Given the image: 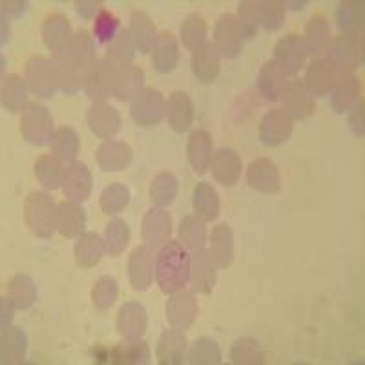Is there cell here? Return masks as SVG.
I'll use <instances>...</instances> for the list:
<instances>
[{
  "label": "cell",
  "instance_id": "obj_1",
  "mask_svg": "<svg viewBox=\"0 0 365 365\" xmlns=\"http://www.w3.org/2000/svg\"><path fill=\"white\" fill-rule=\"evenodd\" d=\"M96 42L86 31L73 35L63 50L53 53V66L57 73L58 90L73 96L84 88L91 66L96 63Z\"/></svg>",
  "mask_w": 365,
  "mask_h": 365
},
{
  "label": "cell",
  "instance_id": "obj_2",
  "mask_svg": "<svg viewBox=\"0 0 365 365\" xmlns=\"http://www.w3.org/2000/svg\"><path fill=\"white\" fill-rule=\"evenodd\" d=\"M154 276L165 294L182 291L190 282V256L179 241H166L154 263Z\"/></svg>",
  "mask_w": 365,
  "mask_h": 365
},
{
  "label": "cell",
  "instance_id": "obj_3",
  "mask_svg": "<svg viewBox=\"0 0 365 365\" xmlns=\"http://www.w3.org/2000/svg\"><path fill=\"white\" fill-rule=\"evenodd\" d=\"M57 212L58 205L46 192H31L24 201L26 225L41 240H50L57 230Z\"/></svg>",
  "mask_w": 365,
  "mask_h": 365
},
{
  "label": "cell",
  "instance_id": "obj_4",
  "mask_svg": "<svg viewBox=\"0 0 365 365\" xmlns=\"http://www.w3.org/2000/svg\"><path fill=\"white\" fill-rule=\"evenodd\" d=\"M325 58L334 68L336 75L354 73L360 64H364V37L358 35H345L332 38L325 50Z\"/></svg>",
  "mask_w": 365,
  "mask_h": 365
},
{
  "label": "cell",
  "instance_id": "obj_5",
  "mask_svg": "<svg viewBox=\"0 0 365 365\" xmlns=\"http://www.w3.org/2000/svg\"><path fill=\"white\" fill-rule=\"evenodd\" d=\"M21 133L26 141L35 146H44L53 139V119L44 104L31 103L21 119Z\"/></svg>",
  "mask_w": 365,
  "mask_h": 365
},
{
  "label": "cell",
  "instance_id": "obj_6",
  "mask_svg": "<svg viewBox=\"0 0 365 365\" xmlns=\"http://www.w3.org/2000/svg\"><path fill=\"white\" fill-rule=\"evenodd\" d=\"M130 115L139 126H155L166 115V101L161 91L155 88H143L130 101Z\"/></svg>",
  "mask_w": 365,
  "mask_h": 365
},
{
  "label": "cell",
  "instance_id": "obj_7",
  "mask_svg": "<svg viewBox=\"0 0 365 365\" xmlns=\"http://www.w3.org/2000/svg\"><path fill=\"white\" fill-rule=\"evenodd\" d=\"M26 83L38 99H51L58 90L53 61L35 55L26 63Z\"/></svg>",
  "mask_w": 365,
  "mask_h": 365
},
{
  "label": "cell",
  "instance_id": "obj_8",
  "mask_svg": "<svg viewBox=\"0 0 365 365\" xmlns=\"http://www.w3.org/2000/svg\"><path fill=\"white\" fill-rule=\"evenodd\" d=\"M119 64L110 61L106 55L101 58H96L90 75H88L86 84H84L86 96L96 101H104L106 97H113L117 79H119Z\"/></svg>",
  "mask_w": 365,
  "mask_h": 365
},
{
  "label": "cell",
  "instance_id": "obj_9",
  "mask_svg": "<svg viewBox=\"0 0 365 365\" xmlns=\"http://www.w3.org/2000/svg\"><path fill=\"white\" fill-rule=\"evenodd\" d=\"M307 61V50L299 35H287L279 38L278 44L274 46L272 64L282 71L285 77H292L298 73Z\"/></svg>",
  "mask_w": 365,
  "mask_h": 365
},
{
  "label": "cell",
  "instance_id": "obj_10",
  "mask_svg": "<svg viewBox=\"0 0 365 365\" xmlns=\"http://www.w3.org/2000/svg\"><path fill=\"white\" fill-rule=\"evenodd\" d=\"M243 41H245V35L236 15L232 13L221 15L214 28V46L221 58H236L243 50Z\"/></svg>",
  "mask_w": 365,
  "mask_h": 365
},
{
  "label": "cell",
  "instance_id": "obj_11",
  "mask_svg": "<svg viewBox=\"0 0 365 365\" xmlns=\"http://www.w3.org/2000/svg\"><path fill=\"white\" fill-rule=\"evenodd\" d=\"M97 364L113 365H145L150 361V347L141 340L126 341L117 347H97L93 351Z\"/></svg>",
  "mask_w": 365,
  "mask_h": 365
},
{
  "label": "cell",
  "instance_id": "obj_12",
  "mask_svg": "<svg viewBox=\"0 0 365 365\" xmlns=\"http://www.w3.org/2000/svg\"><path fill=\"white\" fill-rule=\"evenodd\" d=\"M61 188H63L68 201L84 203L90 197L91 188H93V178H91L90 168L84 163H70L64 168Z\"/></svg>",
  "mask_w": 365,
  "mask_h": 365
},
{
  "label": "cell",
  "instance_id": "obj_13",
  "mask_svg": "<svg viewBox=\"0 0 365 365\" xmlns=\"http://www.w3.org/2000/svg\"><path fill=\"white\" fill-rule=\"evenodd\" d=\"M172 217L165 208H150L143 217L141 236L145 245L152 250H158L170 240Z\"/></svg>",
  "mask_w": 365,
  "mask_h": 365
},
{
  "label": "cell",
  "instance_id": "obj_14",
  "mask_svg": "<svg viewBox=\"0 0 365 365\" xmlns=\"http://www.w3.org/2000/svg\"><path fill=\"white\" fill-rule=\"evenodd\" d=\"M279 101L283 103V110L292 119H307L316 110L314 97L309 93L303 81H287Z\"/></svg>",
  "mask_w": 365,
  "mask_h": 365
},
{
  "label": "cell",
  "instance_id": "obj_15",
  "mask_svg": "<svg viewBox=\"0 0 365 365\" xmlns=\"http://www.w3.org/2000/svg\"><path fill=\"white\" fill-rule=\"evenodd\" d=\"M197 311L200 307H197L194 292L178 291L166 302V319L172 327L179 329V331L190 329L194 325Z\"/></svg>",
  "mask_w": 365,
  "mask_h": 365
},
{
  "label": "cell",
  "instance_id": "obj_16",
  "mask_svg": "<svg viewBox=\"0 0 365 365\" xmlns=\"http://www.w3.org/2000/svg\"><path fill=\"white\" fill-rule=\"evenodd\" d=\"M294 119L285 110H272L259 123V141L265 146H279L291 139Z\"/></svg>",
  "mask_w": 365,
  "mask_h": 365
},
{
  "label": "cell",
  "instance_id": "obj_17",
  "mask_svg": "<svg viewBox=\"0 0 365 365\" xmlns=\"http://www.w3.org/2000/svg\"><path fill=\"white\" fill-rule=\"evenodd\" d=\"M148 329V312L139 302H128L117 312V331L126 341L141 340Z\"/></svg>",
  "mask_w": 365,
  "mask_h": 365
},
{
  "label": "cell",
  "instance_id": "obj_18",
  "mask_svg": "<svg viewBox=\"0 0 365 365\" xmlns=\"http://www.w3.org/2000/svg\"><path fill=\"white\" fill-rule=\"evenodd\" d=\"M190 282L195 292L208 296L212 294L217 282L216 263L212 259L210 250L201 249L192 252L190 256Z\"/></svg>",
  "mask_w": 365,
  "mask_h": 365
},
{
  "label": "cell",
  "instance_id": "obj_19",
  "mask_svg": "<svg viewBox=\"0 0 365 365\" xmlns=\"http://www.w3.org/2000/svg\"><path fill=\"white\" fill-rule=\"evenodd\" d=\"M128 278L135 291H148L154 282V250L146 245H139L128 257Z\"/></svg>",
  "mask_w": 365,
  "mask_h": 365
},
{
  "label": "cell",
  "instance_id": "obj_20",
  "mask_svg": "<svg viewBox=\"0 0 365 365\" xmlns=\"http://www.w3.org/2000/svg\"><path fill=\"white\" fill-rule=\"evenodd\" d=\"M86 123L91 133L99 139H112L120 130V115L106 101H96L86 113Z\"/></svg>",
  "mask_w": 365,
  "mask_h": 365
},
{
  "label": "cell",
  "instance_id": "obj_21",
  "mask_svg": "<svg viewBox=\"0 0 365 365\" xmlns=\"http://www.w3.org/2000/svg\"><path fill=\"white\" fill-rule=\"evenodd\" d=\"M247 181L254 190L263 194H276L282 190V175L278 166L267 158L254 159L250 163L247 168Z\"/></svg>",
  "mask_w": 365,
  "mask_h": 365
},
{
  "label": "cell",
  "instance_id": "obj_22",
  "mask_svg": "<svg viewBox=\"0 0 365 365\" xmlns=\"http://www.w3.org/2000/svg\"><path fill=\"white\" fill-rule=\"evenodd\" d=\"M97 165L104 172H123L133 161V150L126 141H104L97 148Z\"/></svg>",
  "mask_w": 365,
  "mask_h": 365
},
{
  "label": "cell",
  "instance_id": "obj_23",
  "mask_svg": "<svg viewBox=\"0 0 365 365\" xmlns=\"http://www.w3.org/2000/svg\"><path fill=\"white\" fill-rule=\"evenodd\" d=\"M336 79V71H334V68L331 66L327 58L318 57L312 58V63L309 64L303 84H305V88H307L312 97H325L329 96V91L332 90Z\"/></svg>",
  "mask_w": 365,
  "mask_h": 365
},
{
  "label": "cell",
  "instance_id": "obj_24",
  "mask_svg": "<svg viewBox=\"0 0 365 365\" xmlns=\"http://www.w3.org/2000/svg\"><path fill=\"white\" fill-rule=\"evenodd\" d=\"M166 117H168V125L175 133L188 132L194 123V103L190 96L181 90L172 91L166 101Z\"/></svg>",
  "mask_w": 365,
  "mask_h": 365
},
{
  "label": "cell",
  "instance_id": "obj_25",
  "mask_svg": "<svg viewBox=\"0 0 365 365\" xmlns=\"http://www.w3.org/2000/svg\"><path fill=\"white\" fill-rule=\"evenodd\" d=\"M212 175L223 187H234L241 178V155L232 148H221L214 154L210 163Z\"/></svg>",
  "mask_w": 365,
  "mask_h": 365
},
{
  "label": "cell",
  "instance_id": "obj_26",
  "mask_svg": "<svg viewBox=\"0 0 365 365\" xmlns=\"http://www.w3.org/2000/svg\"><path fill=\"white\" fill-rule=\"evenodd\" d=\"M361 93V81L354 73L338 75L336 83L329 91L331 96V106L336 113H345L353 108L354 104L360 101Z\"/></svg>",
  "mask_w": 365,
  "mask_h": 365
},
{
  "label": "cell",
  "instance_id": "obj_27",
  "mask_svg": "<svg viewBox=\"0 0 365 365\" xmlns=\"http://www.w3.org/2000/svg\"><path fill=\"white\" fill-rule=\"evenodd\" d=\"M188 341L179 329H166L158 341L155 356L161 365H181L187 356Z\"/></svg>",
  "mask_w": 365,
  "mask_h": 365
},
{
  "label": "cell",
  "instance_id": "obj_28",
  "mask_svg": "<svg viewBox=\"0 0 365 365\" xmlns=\"http://www.w3.org/2000/svg\"><path fill=\"white\" fill-rule=\"evenodd\" d=\"M192 73L201 83H214L220 77L221 55L217 53L216 46L207 42L200 50L192 51Z\"/></svg>",
  "mask_w": 365,
  "mask_h": 365
},
{
  "label": "cell",
  "instance_id": "obj_29",
  "mask_svg": "<svg viewBox=\"0 0 365 365\" xmlns=\"http://www.w3.org/2000/svg\"><path fill=\"white\" fill-rule=\"evenodd\" d=\"M179 42L172 31H161L152 48V66L158 73H170L179 64Z\"/></svg>",
  "mask_w": 365,
  "mask_h": 365
},
{
  "label": "cell",
  "instance_id": "obj_30",
  "mask_svg": "<svg viewBox=\"0 0 365 365\" xmlns=\"http://www.w3.org/2000/svg\"><path fill=\"white\" fill-rule=\"evenodd\" d=\"M71 38H73V29H71L70 21L64 17L63 13H50L44 19V22H42V41H44L48 50L57 53Z\"/></svg>",
  "mask_w": 365,
  "mask_h": 365
},
{
  "label": "cell",
  "instance_id": "obj_31",
  "mask_svg": "<svg viewBox=\"0 0 365 365\" xmlns=\"http://www.w3.org/2000/svg\"><path fill=\"white\" fill-rule=\"evenodd\" d=\"M307 55H312V58H318L319 55L325 53L327 46L331 44V26L324 15H312L305 26V34L302 37Z\"/></svg>",
  "mask_w": 365,
  "mask_h": 365
},
{
  "label": "cell",
  "instance_id": "obj_32",
  "mask_svg": "<svg viewBox=\"0 0 365 365\" xmlns=\"http://www.w3.org/2000/svg\"><path fill=\"white\" fill-rule=\"evenodd\" d=\"M29 91L21 75H6L2 79V106L11 113H24L29 106Z\"/></svg>",
  "mask_w": 365,
  "mask_h": 365
},
{
  "label": "cell",
  "instance_id": "obj_33",
  "mask_svg": "<svg viewBox=\"0 0 365 365\" xmlns=\"http://www.w3.org/2000/svg\"><path fill=\"white\" fill-rule=\"evenodd\" d=\"M212 135L207 130H194L188 137L187 154L192 168L197 175H203L212 163Z\"/></svg>",
  "mask_w": 365,
  "mask_h": 365
},
{
  "label": "cell",
  "instance_id": "obj_34",
  "mask_svg": "<svg viewBox=\"0 0 365 365\" xmlns=\"http://www.w3.org/2000/svg\"><path fill=\"white\" fill-rule=\"evenodd\" d=\"M128 34L132 37L135 50L143 55L150 53L155 41H158V29L145 11H132Z\"/></svg>",
  "mask_w": 365,
  "mask_h": 365
},
{
  "label": "cell",
  "instance_id": "obj_35",
  "mask_svg": "<svg viewBox=\"0 0 365 365\" xmlns=\"http://www.w3.org/2000/svg\"><path fill=\"white\" fill-rule=\"evenodd\" d=\"M86 227V214H84L81 203L73 201H63L58 205L57 212V232L63 237L73 240L83 234Z\"/></svg>",
  "mask_w": 365,
  "mask_h": 365
},
{
  "label": "cell",
  "instance_id": "obj_36",
  "mask_svg": "<svg viewBox=\"0 0 365 365\" xmlns=\"http://www.w3.org/2000/svg\"><path fill=\"white\" fill-rule=\"evenodd\" d=\"M210 254L217 269H228L234 262V234L227 223L214 227L210 236Z\"/></svg>",
  "mask_w": 365,
  "mask_h": 365
},
{
  "label": "cell",
  "instance_id": "obj_37",
  "mask_svg": "<svg viewBox=\"0 0 365 365\" xmlns=\"http://www.w3.org/2000/svg\"><path fill=\"white\" fill-rule=\"evenodd\" d=\"M104 252V240L97 232H83L75 241V262L83 269L96 267Z\"/></svg>",
  "mask_w": 365,
  "mask_h": 365
},
{
  "label": "cell",
  "instance_id": "obj_38",
  "mask_svg": "<svg viewBox=\"0 0 365 365\" xmlns=\"http://www.w3.org/2000/svg\"><path fill=\"white\" fill-rule=\"evenodd\" d=\"M28 353V336L24 329L8 327L2 331L0 341V358L2 364H22Z\"/></svg>",
  "mask_w": 365,
  "mask_h": 365
},
{
  "label": "cell",
  "instance_id": "obj_39",
  "mask_svg": "<svg viewBox=\"0 0 365 365\" xmlns=\"http://www.w3.org/2000/svg\"><path fill=\"white\" fill-rule=\"evenodd\" d=\"M192 205H194L195 216L201 217L205 223L207 221H216L217 216H220V195H217L216 188L212 187L210 182H197L195 185Z\"/></svg>",
  "mask_w": 365,
  "mask_h": 365
},
{
  "label": "cell",
  "instance_id": "obj_40",
  "mask_svg": "<svg viewBox=\"0 0 365 365\" xmlns=\"http://www.w3.org/2000/svg\"><path fill=\"white\" fill-rule=\"evenodd\" d=\"M143 88H145V71L141 68L135 66V64L120 66L119 79H117L115 91H113V97L117 101H120V103L128 101L130 103Z\"/></svg>",
  "mask_w": 365,
  "mask_h": 365
},
{
  "label": "cell",
  "instance_id": "obj_41",
  "mask_svg": "<svg viewBox=\"0 0 365 365\" xmlns=\"http://www.w3.org/2000/svg\"><path fill=\"white\" fill-rule=\"evenodd\" d=\"M179 241H181V245L185 247L187 250H201L205 249L208 241V230L207 225L201 217L197 216H187L182 217L181 223H179Z\"/></svg>",
  "mask_w": 365,
  "mask_h": 365
},
{
  "label": "cell",
  "instance_id": "obj_42",
  "mask_svg": "<svg viewBox=\"0 0 365 365\" xmlns=\"http://www.w3.org/2000/svg\"><path fill=\"white\" fill-rule=\"evenodd\" d=\"M51 154L63 163H73L79 155L81 141L79 135L71 126H61L55 130L53 139H51Z\"/></svg>",
  "mask_w": 365,
  "mask_h": 365
},
{
  "label": "cell",
  "instance_id": "obj_43",
  "mask_svg": "<svg viewBox=\"0 0 365 365\" xmlns=\"http://www.w3.org/2000/svg\"><path fill=\"white\" fill-rule=\"evenodd\" d=\"M8 298L11 299L15 309L26 311L34 307V303L37 302V285L26 274H17L8 283Z\"/></svg>",
  "mask_w": 365,
  "mask_h": 365
},
{
  "label": "cell",
  "instance_id": "obj_44",
  "mask_svg": "<svg viewBox=\"0 0 365 365\" xmlns=\"http://www.w3.org/2000/svg\"><path fill=\"white\" fill-rule=\"evenodd\" d=\"M285 84L287 77L278 68L274 66L272 61L263 64L262 70H259V75H257V90L263 96V99L269 101V103L279 101V96H282Z\"/></svg>",
  "mask_w": 365,
  "mask_h": 365
},
{
  "label": "cell",
  "instance_id": "obj_45",
  "mask_svg": "<svg viewBox=\"0 0 365 365\" xmlns=\"http://www.w3.org/2000/svg\"><path fill=\"white\" fill-rule=\"evenodd\" d=\"M179 192V181L172 172H161L152 179L150 185V200L155 207L165 208L174 203Z\"/></svg>",
  "mask_w": 365,
  "mask_h": 365
},
{
  "label": "cell",
  "instance_id": "obj_46",
  "mask_svg": "<svg viewBox=\"0 0 365 365\" xmlns=\"http://www.w3.org/2000/svg\"><path fill=\"white\" fill-rule=\"evenodd\" d=\"M336 24L341 34L358 35L364 29V4L354 0H344L338 4Z\"/></svg>",
  "mask_w": 365,
  "mask_h": 365
},
{
  "label": "cell",
  "instance_id": "obj_47",
  "mask_svg": "<svg viewBox=\"0 0 365 365\" xmlns=\"http://www.w3.org/2000/svg\"><path fill=\"white\" fill-rule=\"evenodd\" d=\"M208 26L205 19L197 13H190L181 22V42L187 50L195 51L200 50L201 46L207 44Z\"/></svg>",
  "mask_w": 365,
  "mask_h": 365
},
{
  "label": "cell",
  "instance_id": "obj_48",
  "mask_svg": "<svg viewBox=\"0 0 365 365\" xmlns=\"http://www.w3.org/2000/svg\"><path fill=\"white\" fill-rule=\"evenodd\" d=\"M64 166L61 159L55 158L53 154H44L37 159L35 163V175H37L38 182L48 190H55L61 187L63 182Z\"/></svg>",
  "mask_w": 365,
  "mask_h": 365
},
{
  "label": "cell",
  "instance_id": "obj_49",
  "mask_svg": "<svg viewBox=\"0 0 365 365\" xmlns=\"http://www.w3.org/2000/svg\"><path fill=\"white\" fill-rule=\"evenodd\" d=\"M230 358L236 365H262L265 361V351L254 338H240L230 349Z\"/></svg>",
  "mask_w": 365,
  "mask_h": 365
},
{
  "label": "cell",
  "instance_id": "obj_50",
  "mask_svg": "<svg viewBox=\"0 0 365 365\" xmlns=\"http://www.w3.org/2000/svg\"><path fill=\"white\" fill-rule=\"evenodd\" d=\"M104 250L108 256H119L120 252H125L130 241V227L125 220L115 217L106 225L104 230Z\"/></svg>",
  "mask_w": 365,
  "mask_h": 365
},
{
  "label": "cell",
  "instance_id": "obj_51",
  "mask_svg": "<svg viewBox=\"0 0 365 365\" xmlns=\"http://www.w3.org/2000/svg\"><path fill=\"white\" fill-rule=\"evenodd\" d=\"M262 15L263 2H259V0H245V2H240L236 19L247 38L256 37L257 29L262 28Z\"/></svg>",
  "mask_w": 365,
  "mask_h": 365
},
{
  "label": "cell",
  "instance_id": "obj_52",
  "mask_svg": "<svg viewBox=\"0 0 365 365\" xmlns=\"http://www.w3.org/2000/svg\"><path fill=\"white\" fill-rule=\"evenodd\" d=\"M130 203V190L123 182H113L106 187L101 194V210L106 216H115L119 212L125 210Z\"/></svg>",
  "mask_w": 365,
  "mask_h": 365
},
{
  "label": "cell",
  "instance_id": "obj_53",
  "mask_svg": "<svg viewBox=\"0 0 365 365\" xmlns=\"http://www.w3.org/2000/svg\"><path fill=\"white\" fill-rule=\"evenodd\" d=\"M221 358L220 345L210 338H197L188 351V361L194 365H217Z\"/></svg>",
  "mask_w": 365,
  "mask_h": 365
},
{
  "label": "cell",
  "instance_id": "obj_54",
  "mask_svg": "<svg viewBox=\"0 0 365 365\" xmlns=\"http://www.w3.org/2000/svg\"><path fill=\"white\" fill-rule=\"evenodd\" d=\"M119 298V287L110 276H101L91 289V302L99 311H108Z\"/></svg>",
  "mask_w": 365,
  "mask_h": 365
},
{
  "label": "cell",
  "instance_id": "obj_55",
  "mask_svg": "<svg viewBox=\"0 0 365 365\" xmlns=\"http://www.w3.org/2000/svg\"><path fill=\"white\" fill-rule=\"evenodd\" d=\"M135 46H133L132 37H130L128 29H120L119 35L112 44H108L106 50V57L113 61L119 66H126V64H133V57H135Z\"/></svg>",
  "mask_w": 365,
  "mask_h": 365
},
{
  "label": "cell",
  "instance_id": "obj_56",
  "mask_svg": "<svg viewBox=\"0 0 365 365\" xmlns=\"http://www.w3.org/2000/svg\"><path fill=\"white\" fill-rule=\"evenodd\" d=\"M119 19L108 9H101L93 19V35L101 44H112L120 31Z\"/></svg>",
  "mask_w": 365,
  "mask_h": 365
},
{
  "label": "cell",
  "instance_id": "obj_57",
  "mask_svg": "<svg viewBox=\"0 0 365 365\" xmlns=\"http://www.w3.org/2000/svg\"><path fill=\"white\" fill-rule=\"evenodd\" d=\"M285 22V4L278 2V0H270V2H263V15H262V26L265 31H278Z\"/></svg>",
  "mask_w": 365,
  "mask_h": 365
},
{
  "label": "cell",
  "instance_id": "obj_58",
  "mask_svg": "<svg viewBox=\"0 0 365 365\" xmlns=\"http://www.w3.org/2000/svg\"><path fill=\"white\" fill-rule=\"evenodd\" d=\"M349 126L358 137H364L365 120H364V101H358L353 108L349 110Z\"/></svg>",
  "mask_w": 365,
  "mask_h": 365
},
{
  "label": "cell",
  "instance_id": "obj_59",
  "mask_svg": "<svg viewBox=\"0 0 365 365\" xmlns=\"http://www.w3.org/2000/svg\"><path fill=\"white\" fill-rule=\"evenodd\" d=\"M101 6H103V2H99V0H77L75 2V9H77L79 17L84 19V21L96 19L97 13L103 9Z\"/></svg>",
  "mask_w": 365,
  "mask_h": 365
},
{
  "label": "cell",
  "instance_id": "obj_60",
  "mask_svg": "<svg viewBox=\"0 0 365 365\" xmlns=\"http://www.w3.org/2000/svg\"><path fill=\"white\" fill-rule=\"evenodd\" d=\"M26 2H21V0H17V2H2V19H6L8 21L9 17H21L22 13L26 11Z\"/></svg>",
  "mask_w": 365,
  "mask_h": 365
},
{
  "label": "cell",
  "instance_id": "obj_61",
  "mask_svg": "<svg viewBox=\"0 0 365 365\" xmlns=\"http://www.w3.org/2000/svg\"><path fill=\"white\" fill-rule=\"evenodd\" d=\"M13 309H15V305L11 303V299L2 298V331H4V329H8L9 322H11Z\"/></svg>",
  "mask_w": 365,
  "mask_h": 365
},
{
  "label": "cell",
  "instance_id": "obj_62",
  "mask_svg": "<svg viewBox=\"0 0 365 365\" xmlns=\"http://www.w3.org/2000/svg\"><path fill=\"white\" fill-rule=\"evenodd\" d=\"M285 6H294L292 9H303V6H307V2H287Z\"/></svg>",
  "mask_w": 365,
  "mask_h": 365
}]
</instances>
